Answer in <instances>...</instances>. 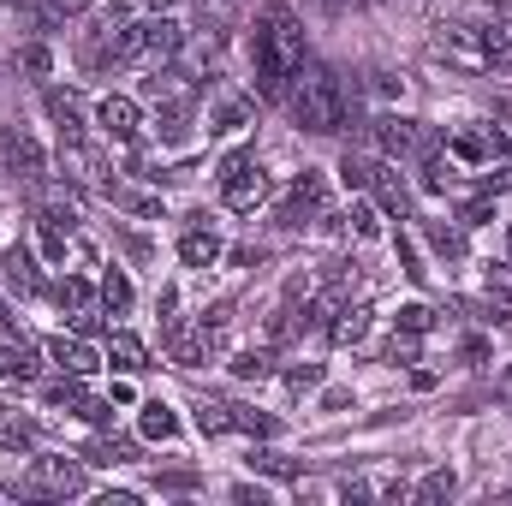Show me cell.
I'll return each mask as SVG.
<instances>
[{
  "instance_id": "33",
  "label": "cell",
  "mask_w": 512,
  "mask_h": 506,
  "mask_svg": "<svg viewBox=\"0 0 512 506\" xmlns=\"http://www.w3.org/2000/svg\"><path fill=\"white\" fill-rule=\"evenodd\" d=\"M251 465H262V471H274V477H292V465H286L280 453H256Z\"/></svg>"
},
{
  "instance_id": "16",
  "label": "cell",
  "mask_w": 512,
  "mask_h": 506,
  "mask_svg": "<svg viewBox=\"0 0 512 506\" xmlns=\"http://www.w3.org/2000/svg\"><path fill=\"white\" fill-rule=\"evenodd\" d=\"M364 328H370V310L358 304V310H340V322H334L328 334H334L340 346H352V340H364Z\"/></svg>"
},
{
  "instance_id": "35",
  "label": "cell",
  "mask_w": 512,
  "mask_h": 506,
  "mask_svg": "<svg viewBox=\"0 0 512 506\" xmlns=\"http://www.w3.org/2000/svg\"><path fill=\"white\" fill-rule=\"evenodd\" d=\"M310 6H322V12H340V6H346V0H310Z\"/></svg>"
},
{
  "instance_id": "14",
  "label": "cell",
  "mask_w": 512,
  "mask_h": 506,
  "mask_svg": "<svg viewBox=\"0 0 512 506\" xmlns=\"http://www.w3.org/2000/svg\"><path fill=\"white\" fill-rule=\"evenodd\" d=\"M108 364H114V370H126V376H137V370H149V352H143V340L114 334V340H108Z\"/></svg>"
},
{
  "instance_id": "36",
  "label": "cell",
  "mask_w": 512,
  "mask_h": 506,
  "mask_svg": "<svg viewBox=\"0 0 512 506\" xmlns=\"http://www.w3.org/2000/svg\"><path fill=\"white\" fill-rule=\"evenodd\" d=\"M495 12H501V18L512 24V0H495Z\"/></svg>"
},
{
  "instance_id": "28",
  "label": "cell",
  "mask_w": 512,
  "mask_h": 506,
  "mask_svg": "<svg viewBox=\"0 0 512 506\" xmlns=\"http://www.w3.org/2000/svg\"><path fill=\"white\" fill-rule=\"evenodd\" d=\"M483 322H495V328L512 322V292H489V298H483Z\"/></svg>"
},
{
  "instance_id": "31",
  "label": "cell",
  "mask_w": 512,
  "mask_h": 506,
  "mask_svg": "<svg viewBox=\"0 0 512 506\" xmlns=\"http://www.w3.org/2000/svg\"><path fill=\"white\" fill-rule=\"evenodd\" d=\"M387 358H393V364H417V334H399Z\"/></svg>"
},
{
  "instance_id": "13",
  "label": "cell",
  "mask_w": 512,
  "mask_h": 506,
  "mask_svg": "<svg viewBox=\"0 0 512 506\" xmlns=\"http://www.w3.org/2000/svg\"><path fill=\"white\" fill-rule=\"evenodd\" d=\"M48 114H54V126L66 143H78L84 137V108H78V96H66V90H48Z\"/></svg>"
},
{
  "instance_id": "12",
  "label": "cell",
  "mask_w": 512,
  "mask_h": 506,
  "mask_svg": "<svg viewBox=\"0 0 512 506\" xmlns=\"http://www.w3.org/2000/svg\"><path fill=\"white\" fill-rule=\"evenodd\" d=\"M376 143H382L387 155H411L423 137H417V120H399V114H387V120H376Z\"/></svg>"
},
{
  "instance_id": "22",
  "label": "cell",
  "mask_w": 512,
  "mask_h": 506,
  "mask_svg": "<svg viewBox=\"0 0 512 506\" xmlns=\"http://www.w3.org/2000/svg\"><path fill=\"white\" fill-rule=\"evenodd\" d=\"M24 370H30V346L0 334V376H24Z\"/></svg>"
},
{
  "instance_id": "6",
  "label": "cell",
  "mask_w": 512,
  "mask_h": 506,
  "mask_svg": "<svg viewBox=\"0 0 512 506\" xmlns=\"http://www.w3.org/2000/svg\"><path fill=\"white\" fill-rule=\"evenodd\" d=\"M316 209H322V179L316 173H298L292 197L280 203V227H304V215H316Z\"/></svg>"
},
{
  "instance_id": "9",
  "label": "cell",
  "mask_w": 512,
  "mask_h": 506,
  "mask_svg": "<svg viewBox=\"0 0 512 506\" xmlns=\"http://www.w3.org/2000/svg\"><path fill=\"white\" fill-rule=\"evenodd\" d=\"M96 120H102V131H108L114 143H131V137H137V102H131V96H108V102L96 108Z\"/></svg>"
},
{
  "instance_id": "27",
  "label": "cell",
  "mask_w": 512,
  "mask_h": 506,
  "mask_svg": "<svg viewBox=\"0 0 512 506\" xmlns=\"http://www.w3.org/2000/svg\"><path fill=\"white\" fill-rule=\"evenodd\" d=\"M233 429H245V435H274L280 423H274V417H256V411H239V405H233Z\"/></svg>"
},
{
  "instance_id": "2",
  "label": "cell",
  "mask_w": 512,
  "mask_h": 506,
  "mask_svg": "<svg viewBox=\"0 0 512 506\" xmlns=\"http://www.w3.org/2000/svg\"><path fill=\"white\" fill-rule=\"evenodd\" d=\"M286 108H292L298 126L316 131V137H334V131L346 126V114H352L340 78H334L328 66H316V60L298 66V78H292V90H286Z\"/></svg>"
},
{
  "instance_id": "15",
  "label": "cell",
  "mask_w": 512,
  "mask_h": 506,
  "mask_svg": "<svg viewBox=\"0 0 512 506\" xmlns=\"http://www.w3.org/2000/svg\"><path fill=\"white\" fill-rule=\"evenodd\" d=\"M179 256H185V262H191V268H209V262H215V256H221V239H215V233H203V227H197V233H185V245H179Z\"/></svg>"
},
{
  "instance_id": "8",
  "label": "cell",
  "mask_w": 512,
  "mask_h": 506,
  "mask_svg": "<svg viewBox=\"0 0 512 506\" xmlns=\"http://www.w3.org/2000/svg\"><path fill=\"white\" fill-rule=\"evenodd\" d=\"M48 358H54L66 376H90V370L102 364V358H96V346H84V340H66V334H54V340H48Z\"/></svg>"
},
{
  "instance_id": "32",
  "label": "cell",
  "mask_w": 512,
  "mask_h": 506,
  "mask_svg": "<svg viewBox=\"0 0 512 506\" xmlns=\"http://www.w3.org/2000/svg\"><path fill=\"white\" fill-rule=\"evenodd\" d=\"M24 66H30V72H48L54 60H48V48H42V42H30V48H24Z\"/></svg>"
},
{
  "instance_id": "34",
  "label": "cell",
  "mask_w": 512,
  "mask_h": 506,
  "mask_svg": "<svg viewBox=\"0 0 512 506\" xmlns=\"http://www.w3.org/2000/svg\"><path fill=\"white\" fill-rule=\"evenodd\" d=\"M495 399H501V405H507V411H512V364H507V370H501V381H495Z\"/></svg>"
},
{
  "instance_id": "10",
  "label": "cell",
  "mask_w": 512,
  "mask_h": 506,
  "mask_svg": "<svg viewBox=\"0 0 512 506\" xmlns=\"http://www.w3.org/2000/svg\"><path fill=\"white\" fill-rule=\"evenodd\" d=\"M471 36H477V60H489V66H512V24L507 18H495V24L471 30Z\"/></svg>"
},
{
  "instance_id": "23",
  "label": "cell",
  "mask_w": 512,
  "mask_h": 506,
  "mask_svg": "<svg viewBox=\"0 0 512 506\" xmlns=\"http://www.w3.org/2000/svg\"><path fill=\"white\" fill-rule=\"evenodd\" d=\"M6 280H12L18 292H36V262L24 251H6Z\"/></svg>"
},
{
  "instance_id": "1",
  "label": "cell",
  "mask_w": 512,
  "mask_h": 506,
  "mask_svg": "<svg viewBox=\"0 0 512 506\" xmlns=\"http://www.w3.org/2000/svg\"><path fill=\"white\" fill-rule=\"evenodd\" d=\"M251 66H256V90L268 102H286L298 66H304V24L286 0L256 6V36H251Z\"/></svg>"
},
{
  "instance_id": "30",
  "label": "cell",
  "mask_w": 512,
  "mask_h": 506,
  "mask_svg": "<svg viewBox=\"0 0 512 506\" xmlns=\"http://www.w3.org/2000/svg\"><path fill=\"white\" fill-rule=\"evenodd\" d=\"M346 221H352V233H358V239H376V215H370L364 203H358V209H352Z\"/></svg>"
},
{
  "instance_id": "4",
  "label": "cell",
  "mask_w": 512,
  "mask_h": 506,
  "mask_svg": "<svg viewBox=\"0 0 512 506\" xmlns=\"http://www.w3.org/2000/svg\"><path fill=\"white\" fill-rule=\"evenodd\" d=\"M24 489H30V495H54V501H66V495L84 489V465H78V459H30Z\"/></svg>"
},
{
  "instance_id": "17",
  "label": "cell",
  "mask_w": 512,
  "mask_h": 506,
  "mask_svg": "<svg viewBox=\"0 0 512 506\" xmlns=\"http://www.w3.org/2000/svg\"><path fill=\"white\" fill-rule=\"evenodd\" d=\"M197 429H203V435H221V429H233V405H221V399H203V405H197Z\"/></svg>"
},
{
  "instance_id": "7",
  "label": "cell",
  "mask_w": 512,
  "mask_h": 506,
  "mask_svg": "<svg viewBox=\"0 0 512 506\" xmlns=\"http://www.w3.org/2000/svg\"><path fill=\"white\" fill-rule=\"evenodd\" d=\"M54 298H60V310H72V322H78L84 334L96 328V292H90V286H84L78 274H66V280L54 286Z\"/></svg>"
},
{
  "instance_id": "18",
  "label": "cell",
  "mask_w": 512,
  "mask_h": 506,
  "mask_svg": "<svg viewBox=\"0 0 512 506\" xmlns=\"http://www.w3.org/2000/svg\"><path fill=\"white\" fill-rule=\"evenodd\" d=\"M143 435H161V441H173L179 435V417L155 399V405H143Z\"/></svg>"
},
{
  "instance_id": "5",
  "label": "cell",
  "mask_w": 512,
  "mask_h": 506,
  "mask_svg": "<svg viewBox=\"0 0 512 506\" xmlns=\"http://www.w3.org/2000/svg\"><path fill=\"white\" fill-rule=\"evenodd\" d=\"M0 167H6L12 179H42V173H48L42 149H36L24 131H0Z\"/></svg>"
},
{
  "instance_id": "24",
  "label": "cell",
  "mask_w": 512,
  "mask_h": 506,
  "mask_svg": "<svg viewBox=\"0 0 512 506\" xmlns=\"http://www.w3.org/2000/svg\"><path fill=\"white\" fill-rule=\"evenodd\" d=\"M340 179H346V185H358V191H370V185H376V161L346 155V161H340Z\"/></svg>"
},
{
  "instance_id": "3",
  "label": "cell",
  "mask_w": 512,
  "mask_h": 506,
  "mask_svg": "<svg viewBox=\"0 0 512 506\" xmlns=\"http://www.w3.org/2000/svg\"><path fill=\"white\" fill-rule=\"evenodd\" d=\"M221 197H227V209H239V215H251L256 203L268 197V179H262V167H256L251 155H227V167H221Z\"/></svg>"
},
{
  "instance_id": "37",
  "label": "cell",
  "mask_w": 512,
  "mask_h": 506,
  "mask_svg": "<svg viewBox=\"0 0 512 506\" xmlns=\"http://www.w3.org/2000/svg\"><path fill=\"white\" fill-rule=\"evenodd\" d=\"M143 6H155V12H167V6H179V0H143Z\"/></svg>"
},
{
  "instance_id": "29",
  "label": "cell",
  "mask_w": 512,
  "mask_h": 506,
  "mask_svg": "<svg viewBox=\"0 0 512 506\" xmlns=\"http://www.w3.org/2000/svg\"><path fill=\"white\" fill-rule=\"evenodd\" d=\"M429 322H435V316H429L423 304H405V310H399V328H405V334H429Z\"/></svg>"
},
{
  "instance_id": "25",
  "label": "cell",
  "mask_w": 512,
  "mask_h": 506,
  "mask_svg": "<svg viewBox=\"0 0 512 506\" xmlns=\"http://www.w3.org/2000/svg\"><path fill=\"white\" fill-rule=\"evenodd\" d=\"M233 370H239L245 381H262L268 370H274V358H268V352H256V346H251V352H239V364H233Z\"/></svg>"
},
{
  "instance_id": "21",
  "label": "cell",
  "mask_w": 512,
  "mask_h": 506,
  "mask_svg": "<svg viewBox=\"0 0 512 506\" xmlns=\"http://www.w3.org/2000/svg\"><path fill=\"white\" fill-rule=\"evenodd\" d=\"M453 489H459V483H453V471H429V477L411 489V501H447Z\"/></svg>"
},
{
  "instance_id": "11",
  "label": "cell",
  "mask_w": 512,
  "mask_h": 506,
  "mask_svg": "<svg viewBox=\"0 0 512 506\" xmlns=\"http://www.w3.org/2000/svg\"><path fill=\"white\" fill-rule=\"evenodd\" d=\"M370 191H376V203H382L387 215H399V221L411 215V185H405L393 167H376V185H370Z\"/></svg>"
},
{
  "instance_id": "26",
  "label": "cell",
  "mask_w": 512,
  "mask_h": 506,
  "mask_svg": "<svg viewBox=\"0 0 512 506\" xmlns=\"http://www.w3.org/2000/svg\"><path fill=\"white\" fill-rule=\"evenodd\" d=\"M84 399H90V393H84L78 381H54V387H48V405H66V411H78Z\"/></svg>"
},
{
  "instance_id": "19",
  "label": "cell",
  "mask_w": 512,
  "mask_h": 506,
  "mask_svg": "<svg viewBox=\"0 0 512 506\" xmlns=\"http://www.w3.org/2000/svg\"><path fill=\"white\" fill-rule=\"evenodd\" d=\"M423 233H429V245H435L441 256H465V233H459V227H447V221H429Z\"/></svg>"
},
{
  "instance_id": "20",
  "label": "cell",
  "mask_w": 512,
  "mask_h": 506,
  "mask_svg": "<svg viewBox=\"0 0 512 506\" xmlns=\"http://www.w3.org/2000/svg\"><path fill=\"white\" fill-rule=\"evenodd\" d=\"M102 304H108L114 316H126V310H131V280L120 274V268H114V274L102 280Z\"/></svg>"
}]
</instances>
